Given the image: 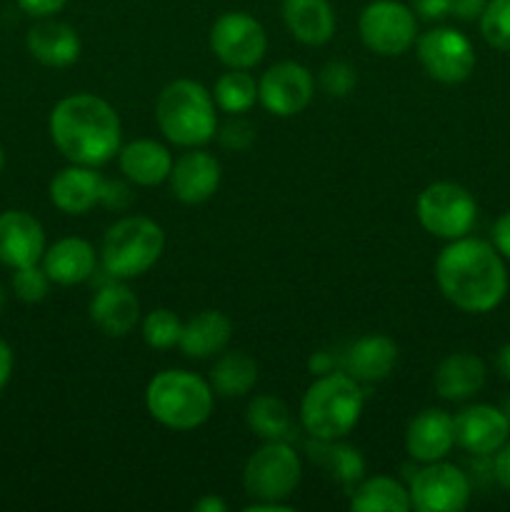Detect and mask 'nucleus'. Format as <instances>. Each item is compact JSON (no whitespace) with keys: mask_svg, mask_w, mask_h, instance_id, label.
I'll return each mask as SVG.
<instances>
[{"mask_svg":"<svg viewBox=\"0 0 510 512\" xmlns=\"http://www.w3.org/2000/svg\"><path fill=\"white\" fill-rule=\"evenodd\" d=\"M213 100L223 113H248L255 105V100H258V83H255V78L248 70L230 68L228 73H223L215 80Z\"/></svg>","mask_w":510,"mask_h":512,"instance_id":"31","label":"nucleus"},{"mask_svg":"<svg viewBox=\"0 0 510 512\" xmlns=\"http://www.w3.org/2000/svg\"><path fill=\"white\" fill-rule=\"evenodd\" d=\"M153 420L170 430H195L213 413V388L188 370H163L145 390Z\"/></svg>","mask_w":510,"mask_h":512,"instance_id":"5","label":"nucleus"},{"mask_svg":"<svg viewBox=\"0 0 510 512\" xmlns=\"http://www.w3.org/2000/svg\"><path fill=\"white\" fill-rule=\"evenodd\" d=\"M488 0H450V15L460 20H475L485 10Z\"/></svg>","mask_w":510,"mask_h":512,"instance_id":"40","label":"nucleus"},{"mask_svg":"<svg viewBox=\"0 0 510 512\" xmlns=\"http://www.w3.org/2000/svg\"><path fill=\"white\" fill-rule=\"evenodd\" d=\"M308 368L313 375H325V373H333L335 370V358L330 353H325V350H320V353H315L313 358L308 360Z\"/></svg>","mask_w":510,"mask_h":512,"instance_id":"44","label":"nucleus"},{"mask_svg":"<svg viewBox=\"0 0 510 512\" xmlns=\"http://www.w3.org/2000/svg\"><path fill=\"white\" fill-rule=\"evenodd\" d=\"M398 363V345L388 335H365L355 340L343 355V370L358 383H378L393 373Z\"/></svg>","mask_w":510,"mask_h":512,"instance_id":"21","label":"nucleus"},{"mask_svg":"<svg viewBox=\"0 0 510 512\" xmlns=\"http://www.w3.org/2000/svg\"><path fill=\"white\" fill-rule=\"evenodd\" d=\"M418 58L425 73L445 85L463 83L475 68V50L470 40L455 28H433L420 35Z\"/></svg>","mask_w":510,"mask_h":512,"instance_id":"11","label":"nucleus"},{"mask_svg":"<svg viewBox=\"0 0 510 512\" xmlns=\"http://www.w3.org/2000/svg\"><path fill=\"white\" fill-rule=\"evenodd\" d=\"M230 335H233V323L228 315L220 310H203L183 325L178 345L188 358L205 360L223 353L230 343Z\"/></svg>","mask_w":510,"mask_h":512,"instance_id":"24","label":"nucleus"},{"mask_svg":"<svg viewBox=\"0 0 510 512\" xmlns=\"http://www.w3.org/2000/svg\"><path fill=\"white\" fill-rule=\"evenodd\" d=\"M410 8L425 20H443L450 15V0H410Z\"/></svg>","mask_w":510,"mask_h":512,"instance_id":"38","label":"nucleus"},{"mask_svg":"<svg viewBox=\"0 0 510 512\" xmlns=\"http://www.w3.org/2000/svg\"><path fill=\"white\" fill-rule=\"evenodd\" d=\"M480 33L495 50L510 53V0H488L480 13Z\"/></svg>","mask_w":510,"mask_h":512,"instance_id":"33","label":"nucleus"},{"mask_svg":"<svg viewBox=\"0 0 510 512\" xmlns=\"http://www.w3.org/2000/svg\"><path fill=\"white\" fill-rule=\"evenodd\" d=\"M173 155L158 140H133L125 148L118 150V165L120 173L135 185L143 188H153L168 180L170 170H173Z\"/></svg>","mask_w":510,"mask_h":512,"instance_id":"20","label":"nucleus"},{"mask_svg":"<svg viewBox=\"0 0 510 512\" xmlns=\"http://www.w3.org/2000/svg\"><path fill=\"white\" fill-rule=\"evenodd\" d=\"M495 365H498V373L503 375L505 380H510V343L503 345L498 350V358H495Z\"/></svg>","mask_w":510,"mask_h":512,"instance_id":"47","label":"nucleus"},{"mask_svg":"<svg viewBox=\"0 0 510 512\" xmlns=\"http://www.w3.org/2000/svg\"><path fill=\"white\" fill-rule=\"evenodd\" d=\"M45 253L43 225L23 210L0 213V263L8 268L33 265Z\"/></svg>","mask_w":510,"mask_h":512,"instance_id":"16","label":"nucleus"},{"mask_svg":"<svg viewBox=\"0 0 510 512\" xmlns=\"http://www.w3.org/2000/svg\"><path fill=\"white\" fill-rule=\"evenodd\" d=\"M455 445V423L445 410L428 408L415 415L408 423L405 433V448L413 460L420 463H435L448 458Z\"/></svg>","mask_w":510,"mask_h":512,"instance_id":"17","label":"nucleus"},{"mask_svg":"<svg viewBox=\"0 0 510 512\" xmlns=\"http://www.w3.org/2000/svg\"><path fill=\"white\" fill-rule=\"evenodd\" d=\"M10 375H13V350L5 340H0V390L8 385Z\"/></svg>","mask_w":510,"mask_h":512,"instance_id":"43","label":"nucleus"},{"mask_svg":"<svg viewBox=\"0 0 510 512\" xmlns=\"http://www.w3.org/2000/svg\"><path fill=\"white\" fill-rule=\"evenodd\" d=\"M350 510L355 512H408L410 505L408 488L388 475H375V478L363 480L353 490L350 498Z\"/></svg>","mask_w":510,"mask_h":512,"instance_id":"28","label":"nucleus"},{"mask_svg":"<svg viewBox=\"0 0 510 512\" xmlns=\"http://www.w3.org/2000/svg\"><path fill=\"white\" fill-rule=\"evenodd\" d=\"M195 510L198 512H225L228 510V505H225L220 498H215V495H205L203 500H198V503H195Z\"/></svg>","mask_w":510,"mask_h":512,"instance_id":"46","label":"nucleus"},{"mask_svg":"<svg viewBox=\"0 0 510 512\" xmlns=\"http://www.w3.org/2000/svg\"><path fill=\"white\" fill-rule=\"evenodd\" d=\"M493 245L503 258L510 260V210L505 215H500L498 223H495Z\"/></svg>","mask_w":510,"mask_h":512,"instance_id":"41","label":"nucleus"},{"mask_svg":"<svg viewBox=\"0 0 510 512\" xmlns=\"http://www.w3.org/2000/svg\"><path fill=\"white\" fill-rule=\"evenodd\" d=\"M90 320L108 338H125L140 320V303L128 285H105L90 300Z\"/></svg>","mask_w":510,"mask_h":512,"instance_id":"19","label":"nucleus"},{"mask_svg":"<svg viewBox=\"0 0 510 512\" xmlns=\"http://www.w3.org/2000/svg\"><path fill=\"white\" fill-rule=\"evenodd\" d=\"M130 200H133V195H130L128 185L120 183V180H103V198H100V203L108 205V208L123 210L128 208Z\"/></svg>","mask_w":510,"mask_h":512,"instance_id":"37","label":"nucleus"},{"mask_svg":"<svg viewBox=\"0 0 510 512\" xmlns=\"http://www.w3.org/2000/svg\"><path fill=\"white\" fill-rule=\"evenodd\" d=\"M365 395L360 383L348 375L325 373L315 378V383L305 390L300 403V423L313 438L318 440H340L358 425L363 413Z\"/></svg>","mask_w":510,"mask_h":512,"instance_id":"3","label":"nucleus"},{"mask_svg":"<svg viewBox=\"0 0 510 512\" xmlns=\"http://www.w3.org/2000/svg\"><path fill=\"white\" fill-rule=\"evenodd\" d=\"M288 503H283V500H255V503H250L245 512H290Z\"/></svg>","mask_w":510,"mask_h":512,"instance_id":"45","label":"nucleus"},{"mask_svg":"<svg viewBox=\"0 0 510 512\" xmlns=\"http://www.w3.org/2000/svg\"><path fill=\"white\" fill-rule=\"evenodd\" d=\"M440 293L465 313H488L508 293V270L495 245L478 238L450 240L435 258Z\"/></svg>","mask_w":510,"mask_h":512,"instance_id":"1","label":"nucleus"},{"mask_svg":"<svg viewBox=\"0 0 510 512\" xmlns=\"http://www.w3.org/2000/svg\"><path fill=\"white\" fill-rule=\"evenodd\" d=\"M170 190L185 205H200L215 195L220 185V163L205 150H190L173 163Z\"/></svg>","mask_w":510,"mask_h":512,"instance_id":"15","label":"nucleus"},{"mask_svg":"<svg viewBox=\"0 0 510 512\" xmlns=\"http://www.w3.org/2000/svg\"><path fill=\"white\" fill-rule=\"evenodd\" d=\"M50 138L75 165L98 168L120 150V118L108 100L90 93L68 95L50 113Z\"/></svg>","mask_w":510,"mask_h":512,"instance_id":"2","label":"nucleus"},{"mask_svg":"<svg viewBox=\"0 0 510 512\" xmlns=\"http://www.w3.org/2000/svg\"><path fill=\"white\" fill-rule=\"evenodd\" d=\"M3 165H5V155H3V150H0V173H3Z\"/></svg>","mask_w":510,"mask_h":512,"instance_id":"49","label":"nucleus"},{"mask_svg":"<svg viewBox=\"0 0 510 512\" xmlns=\"http://www.w3.org/2000/svg\"><path fill=\"white\" fill-rule=\"evenodd\" d=\"M50 283L53 280L48 278L43 268H38V263L15 268L13 280H10L15 298L23 300V303H40V300H45V295L50 293Z\"/></svg>","mask_w":510,"mask_h":512,"instance_id":"34","label":"nucleus"},{"mask_svg":"<svg viewBox=\"0 0 510 512\" xmlns=\"http://www.w3.org/2000/svg\"><path fill=\"white\" fill-rule=\"evenodd\" d=\"M315 80L305 65L295 60L270 65L258 83V100L268 113L278 118L303 113L313 100Z\"/></svg>","mask_w":510,"mask_h":512,"instance_id":"13","label":"nucleus"},{"mask_svg":"<svg viewBox=\"0 0 510 512\" xmlns=\"http://www.w3.org/2000/svg\"><path fill=\"white\" fill-rule=\"evenodd\" d=\"M95 250L83 238H63L43 253V270L58 285H80L95 273Z\"/></svg>","mask_w":510,"mask_h":512,"instance_id":"23","label":"nucleus"},{"mask_svg":"<svg viewBox=\"0 0 510 512\" xmlns=\"http://www.w3.org/2000/svg\"><path fill=\"white\" fill-rule=\"evenodd\" d=\"M28 50L48 68H68L80 58V38L68 23L40 20L28 30Z\"/></svg>","mask_w":510,"mask_h":512,"instance_id":"22","label":"nucleus"},{"mask_svg":"<svg viewBox=\"0 0 510 512\" xmlns=\"http://www.w3.org/2000/svg\"><path fill=\"white\" fill-rule=\"evenodd\" d=\"M303 478L298 453L285 440H265L243 470V485L255 500H288Z\"/></svg>","mask_w":510,"mask_h":512,"instance_id":"7","label":"nucleus"},{"mask_svg":"<svg viewBox=\"0 0 510 512\" xmlns=\"http://www.w3.org/2000/svg\"><path fill=\"white\" fill-rule=\"evenodd\" d=\"M493 473L495 480H498L505 490H510V443H505L503 448L495 450Z\"/></svg>","mask_w":510,"mask_h":512,"instance_id":"42","label":"nucleus"},{"mask_svg":"<svg viewBox=\"0 0 510 512\" xmlns=\"http://www.w3.org/2000/svg\"><path fill=\"white\" fill-rule=\"evenodd\" d=\"M408 493L418 512H460L470 503V480L455 465L435 460L415 473Z\"/></svg>","mask_w":510,"mask_h":512,"instance_id":"12","label":"nucleus"},{"mask_svg":"<svg viewBox=\"0 0 510 512\" xmlns=\"http://www.w3.org/2000/svg\"><path fill=\"white\" fill-rule=\"evenodd\" d=\"M183 323L178 315L168 308H155L143 320V340L153 350H168L180 343Z\"/></svg>","mask_w":510,"mask_h":512,"instance_id":"32","label":"nucleus"},{"mask_svg":"<svg viewBox=\"0 0 510 512\" xmlns=\"http://www.w3.org/2000/svg\"><path fill=\"white\" fill-rule=\"evenodd\" d=\"M245 420H248V428L263 440H285L293 433L288 405L275 395H258L250 400Z\"/></svg>","mask_w":510,"mask_h":512,"instance_id":"30","label":"nucleus"},{"mask_svg":"<svg viewBox=\"0 0 510 512\" xmlns=\"http://www.w3.org/2000/svg\"><path fill=\"white\" fill-rule=\"evenodd\" d=\"M420 225L435 238L458 240L473 230L478 205L473 195L458 183H433L418 195L415 203Z\"/></svg>","mask_w":510,"mask_h":512,"instance_id":"8","label":"nucleus"},{"mask_svg":"<svg viewBox=\"0 0 510 512\" xmlns=\"http://www.w3.org/2000/svg\"><path fill=\"white\" fill-rule=\"evenodd\" d=\"M3 308H5V290L0 288V310H3Z\"/></svg>","mask_w":510,"mask_h":512,"instance_id":"48","label":"nucleus"},{"mask_svg":"<svg viewBox=\"0 0 510 512\" xmlns=\"http://www.w3.org/2000/svg\"><path fill=\"white\" fill-rule=\"evenodd\" d=\"M258 383V363L243 350L220 353L210 370V388L223 398H240L248 395Z\"/></svg>","mask_w":510,"mask_h":512,"instance_id":"27","label":"nucleus"},{"mask_svg":"<svg viewBox=\"0 0 510 512\" xmlns=\"http://www.w3.org/2000/svg\"><path fill=\"white\" fill-rule=\"evenodd\" d=\"M163 248V228L143 215H130L110 225L100 245V258L105 273L115 280H133L158 263Z\"/></svg>","mask_w":510,"mask_h":512,"instance_id":"6","label":"nucleus"},{"mask_svg":"<svg viewBox=\"0 0 510 512\" xmlns=\"http://www.w3.org/2000/svg\"><path fill=\"white\" fill-rule=\"evenodd\" d=\"M65 3L68 0H18L20 8L28 15H33V18H50L53 13L63 10Z\"/></svg>","mask_w":510,"mask_h":512,"instance_id":"39","label":"nucleus"},{"mask_svg":"<svg viewBox=\"0 0 510 512\" xmlns=\"http://www.w3.org/2000/svg\"><path fill=\"white\" fill-rule=\"evenodd\" d=\"M308 445V453L313 463H318L330 478L338 480L340 485H355L363 480L365 460L360 450L350 448V445L338 443V440H318Z\"/></svg>","mask_w":510,"mask_h":512,"instance_id":"29","label":"nucleus"},{"mask_svg":"<svg viewBox=\"0 0 510 512\" xmlns=\"http://www.w3.org/2000/svg\"><path fill=\"white\" fill-rule=\"evenodd\" d=\"M358 83V75H355V68L345 60H330L323 70H320V85L328 95L333 98H345L350 90Z\"/></svg>","mask_w":510,"mask_h":512,"instance_id":"35","label":"nucleus"},{"mask_svg":"<svg viewBox=\"0 0 510 512\" xmlns=\"http://www.w3.org/2000/svg\"><path fill=\"white\" fill-rule=\"evenodd\" d=\"M265 48L263 25L248 13H223L210 28V50L228 68H253L263 60Z\"/></svg>","mask_w":510,"mask_h":512,"instance_id":"10","label":"nucleus"},{"mask_svg":"<svg viewBox=\"0 0 510 512\" xmlns=\"http://www.w3.org/2000/svg\"><path fill=\"white\" fill-rule=\"evenodd\" d=\"M455 445L473 455H493L508 443L510 420L493 405H470L453 418Z\"/></svg>","mask_w":510,"mask_h":512,"instance_id":"14","label":"nucleus"},{"mask_svg":"<svg viewBox=\"0 0 510 512\" xmlns=\"http://www.w3.org/2000/svg\"><path fill=\"white\" fill-rule=\"evenodd\" d=\"M283 20L290 35L305 45H323L335 33L330 0H283Z\"/></svg>","mask_w":510,"mask_h":512,"instance_id":"26","label":"nucleus"},{"mask_svg":"<svg viewBox=\"0 0 510 512\" xmlns=\"http://www.w3.org/2000/svg\"><path fill=\"white\" fill-rule=\"evenodd\" d=\"M220 143L230 150H245L255 138V128L245 120H230L223 130L218 133Z\"/></svg>","mask_w":510,"mask_h":512,"instance_id":"36","label":"nucleus"},{"mask_svg":"<svg viewBox=\"0 0 510 512\" xmlns=\"http://www.w3.org/2000/svg\"><path fill=\"white\" fill-rule=\"evenodd\" d=\"M213 93L188 78L173 80L160 90L155 100V120L170 143L180 148H198L210 143L218 133Z\"/></svg>","mask_w":510,"mask_h":512,"instance_id":"4","label":"nucleus"},{"mask_svg":"<svg viewBox=\"0 0 510 512\" xmlns=\"http://www.w3.org/2000/svg\"><path fill=\"white\" fill-rule=\"evenodd\" d=\"M358 30L365 48L385 58L403 55L418 40V20L413 8L398 0H373L365 5Z\"/></svg>","mask_w":510,"mask_h":512,"instance_id":"9","label":"nucleus"},{"mask_svg":"<svg viewBox=\"0 0 510 512\" xmlns=\"http://www.w3.org/2000/svg\"><path fill=\"white\" fill-rule=\"evenodd\" d=\"M433 383L443 400H468L485 385V363L473 353H453L435 368Z\"/></svg>","mask_w":510,"mask_h":512,"instance_id":"25","label":"nucleus"},{"mask_svg":"<svg viewBox=\"0 0 510 512\" xmlns=\"http://www.w3.org/2000/svg\"><path fill=\"white\" fill-rule=\"evenodd\" d=\"M103 175L90 165H70L50 180V200L68 215H83L93 210L103 198Z\"/></svg>","mask_w":510,"mask_h":512,"instance_id":"18","label":"nucleus"}]
</instances>
